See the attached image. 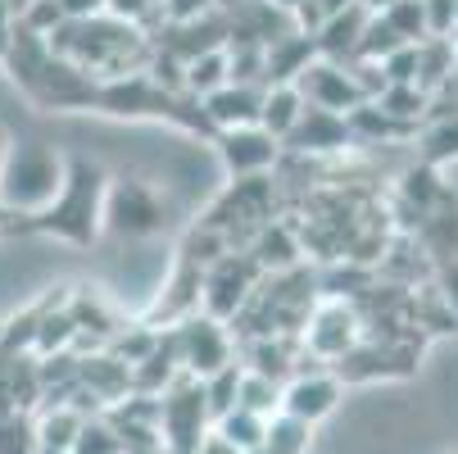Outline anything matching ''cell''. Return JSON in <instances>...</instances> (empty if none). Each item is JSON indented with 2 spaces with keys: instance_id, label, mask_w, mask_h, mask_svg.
I'll return each mask as SVG.
<instances>
[{
  "instance_id": "cell-1",
  "label": "cell",
  "mask_w": 458,
  "mask_h": 454,
  "mask_svg": "<svg viewBox=\"0 0 458 454\" xmlns=\"http://www.w3.org/2000/svg\"><path fill=\"white\" fill-rule=\"evenodd\" d=\"M105 191H109L105 168L82 159V155H69L59 196L50 201V210H41L32 218V227L69 241V245H91L105 227Z\"/></svg>"
},
{
  "instance_id": "cell-2",
  "label": "cell",
  "mask_w": 458,
  "mask_h": 454,
  "mask_svg": "<svg viewBox=\"0 0 458 454\" xmlns=\"http://www.w3.org/2000/svg\"><path fill=\"white\" fill-rule=\"evenodd\" d=\"M64 168H69V155H59L55 146H46V141H14L10 137L5 164H0V210L37 218L59 196Z\"/></svg>"
},
{
  "instance_id": "cell-3",
  "label": "cell",
  "mask_w": 458,
  "mask_h": 454,
  "mask_svg": "<svg viewBox=\"0 0 458 454\" xmlns=\"http://www.w3.org/2000/svg\"><path fill=\"white\" fill-rule=\"evenodd\" d=\"M164 223V205L159 196L137 182V177H109L105 191V227L109 232H127V236H146Z\"/></svg>"
},
{
  "instance_id": "cell-4",
  "label": "cell",
  "mask_w": 458,
  "mask_h": 454,
  "mask_svg": "<svg viewBox=\"0 0 458 454\" xmlns=\"http://www.w3.org/2000/svg\"><path fill=\"white\" fill-rule=\"evenodd\" d=\"M363 341V318L350 300H322L309 313V328H304V346L313 359H341Z\"/></svg>"
},
{
  "instance_id": "cell-5",
  "label": "cell",
  "mask_w": 458,
  "mask_h": 454,
  "mask_svg": "<svg viewBox=\"0 0 458 454\" xmlns=\"http://www.w3.org/2000/svg\"><path fill=\"white\" fill-rule=\"evenodd\" d=\"M177 364L186 368V377H195V381H205V377H214V373H223L227 364H232V341H227V332H223V322H214V318H186L182 328H177Z\"/></svg>"
},
{
  "instance_id": "cell-6",
  "label": "cell",
  "mask_w": 458,
  "mask_h": 454,
  "mask_svg": "<svg viewBox=\"0 0 458 454\" xmlns=\"http://www.w3.org/2000/svg\"><path fill=\"white\" fill-rule=\"evenodd\" d=\"M295 91H300L309 105L332 109V114H341V118L354 114L359 105H368L359 78H354L350 69H341V64H332V59H313L309 69L295 78Z\"/></svg>"
},
{
  "instance_id": "cell-7",
  "label": "cell",
  "mask_w": 458,
  "mask_h": 454,
  "mask_svg": "<svg viewBox=\"0 0 458 454\" xmlns=\"http://www.w3.org/2000/svg\"><path fill=\"white\" fill-rule=\"evenodd\" d=\"M218 159L223 168L236 177V182H250V177H264L273 164H277V141L264 133V127H232V133H218Z\"/></svg>"
},
{
  "instance_id": "cell-8",
  "label": "cell",
  "mask_w": 458,
  "mask_h": 454,
  "mask_svg": "<svg viewBox=\"0 0 458 454\" xmlns=\"http://www.w3.org/2000/svg\"><path fill=\"white\" fill-rule=\"evenodd\" d=\"M341 405V381L336 373H295L291 381H282V409L277 414H291L300 423H322Z\"/></svg>"
},
{
  "instance_id": "cell-9",
  "label": "cell",
  "mask_w": 458,
  "mask_h": 454,
  "mask_svg": "<svg viewBox=\"0 0 458 454\" xmlns=\"http://www.w3.org/2000/svg\"><path fill=\"white\" fill-rule=\"evenodd\" d=\"M259 105H264V91H254L250 82H227L214 96H205L200 114L214 133H232V127H254L259 123Z\"/></svg>"
},
{
  "instance_id": "cell-10",
  "label": "cell",
  "mask_w": 458,
  "mask_h": 454,
  "mask_svg": "<svg viewBox=\"0 0 458 454\" xmlns=\"http://www.w3.org/2000/svg\"><path fill=\"white\" fill-rule=\"evenodd\" d=\"M345 141H350V123L332 109H318V105L304 100V114H300V123L291 127V137L282 146H295L304 155H322V150H341Z\"/></svg>"
},
{
  "instance_id": "cell-11",
  "label": "cell",
  "mask_w": 458,
  "mask_h": 454,
  "mask_svg": "<svg viewBox=\"0 0 458 454\" xmlns=\"http://www.w3.org/2000/svg\"><path fill=\"white\" fill-rule=\"evenodd\" d=\"M368 5H345V10H336V14H327V23L313 32V46H318V55L322 59H341V50L345 55H359V41H363V28H368Z\"/></svg>"
},
{
  "instance_id": "cell-12",
  "label": "cell",
  "mask_w": 458,
  "mask_h": 454,
  "mask_svg": "<svg viewBox=\"0 0 458 454\" xmlns=\"http://www.w3.org/2000/svg\"><path fill=\"white\" fill-rule=\"evenodd\" d=\"M304 114V96L291 87V82H277V87H264V105H259V127L282 146L291 137V127L300 123Z\"/></svg>"
},
{
  "instance_id": "cell-13",
  "label": "cell",
  "mask_w": 458,
  "mask_h": 454,
  "mask_svg": "<svg viewBox=\"0 0 458 454\" xmlns=\"http://www.w3.org/2000/svg\"><path fill=\"white\" fill-rule=\"evenodd\" d=\"M227 82H232V59H227V46L205 50V55H191V59L182 64V87H186L195 100L214 96V91H218V87H227Z\"/></svg>"
},
{
  "instance_id": "cell-14",
  "label": "cell",
  "mask_w": 458,
  "mask_h": 454,
  "mask_svg": "<svg viewBox=\"0 0 458 454\" xmlns=\"http://www.w3.org/2000/svg\"><path fill=\"white\" fill-rule=\"evenodd\" d=\"M309 441H313V427L291 418V414H273L264 423V454H309Z\"/></svg>"
},
{
  "instance_id": "cell-15",
  "label": "cell",
  "mask_w": 458,
  "mask_h": 454,
  "mask_svg": "<svg viewBox=\"0 0 458 454\" xmlns=\"http://www.w3.org/2000/svg\"><path fill=\"white\" fill-rule=\"evenodd\" d=\"M264 423H268V418H259V414H250V409H232V414H223V418L214 423V432H218L232 450L254 454L259 445H264Z\"/></svg>"
},
{
  "instance_id": "cell-16",
  "label": "cell",
  "mask_w": 458,
  "mask_h": 454,
  "mask_svg": "<svg viewBox=\"0 0 458 454\" xmlns=\"http://www.w3.org/2000/svg\"><path fill=\"white\" fill-rule=\"evenodd\" d=\"M73 454H123V436L114 423H82Z\"/></svg>"
},
{
  "instance_id": "cell-17",
  "label": "cell",
  "mask_w": 458,
  "mask_h": 454,
  "mask_svg": "<svg viewBox=\"0 0 458 454\" xmlns=\"http://www.w3.org/2000/svg\"><path fill=\"white\" fill-rule=\"evenodd\" d=\"M377 109H386L390 118H400V123H409V118H418L422 114V105H427V96L418 91V87H386L377 100H372Z\"/></svg>"
},
{
  "instance_id": "cell-18",
  "label": "cell",
  "mask_w": 458,
  "mask_h": 454,
  "mask_svg": "<svg viewBox=\"0 0 458 454\" xmlns=\"http://www.w3.org/2000/svg\"><path fill=\"white\" fill-rule=\"evenodd\" d=\"M422 155H427V164L458 159V123H454V118H445L440 127H431L427 141H422Z\"/></svg>"
},
{
  "instance_id": "cell-19",
  "label": "cell",
  "mask_w": 458,
  "mask_h": 454,
  "mask_svg": "<svg viewBox=\"0 0 458 454\" xmlns=\"http://www.w3.org/2000/svg\"><path fill=\"white\" fill-rule=\"evenodd\" d=\"M155 5H159V0H105V14L127 23V28H137V19H146Z\"/></svg>"
},
{
  "instance_id": "cell-20",
  "label": "cell",
  "mask_w": 458,
  "mask_h": 454,
  "mask_svg": "<svg viewBox=\"0 0 458 454\" xmlns=\"http://www.w3.org/2000/svg\"><path fill=\"white\" fill-rule=\"evenodd\" d=\"M64 23H87V19H100L105 14V0H55Z\"/></svg>"
},
{
  "instance_id": "cell-21",
  "label": "cell",
  "mask_w": 458,
  "mask_h": 454,
  "mask_svg": "<svg viewBox=\"0 0 458 454\" xmlns=\"http://www.w3.org/2000/svg\"><path fill=\"white\" fill-rule=\"evenodd\" d=\"M440 300H445L449 318H458V259H449L440 269Z\"/></svg>"
},
{
  "instance_id": "cell-22",
  "label": "cell",
  "mask_w": 458,
  "mask_h": 454,
  "mask_svg": "<svg viewBox=\"0 0 458 454\" xmlns=\"http://www.w3.org/2000/svg\"><path fill=\"white\" fill-rule=\"evenodd\" d=\"M14 10H10V0H0V64H5V55H10V46H14Z\"/></svg>"
},
{
  "instance_id": "cell-23",
  "label": "cell",
  "mask_w": 458,
  "mask_h": 454,
  "mask_svg": "<svg viewBox=\"0 0 458 454\" xmlns=\"http://www.w3.org/2000/svg\"><path fill=\"white\" fill-rule=\"evenodd\" d=\"M195 454H241V450H232V445H227V441L218 436V432H209V436H205L200 445H195Z\"/></svg>"
},
{
  "instance_id": "cell-24",
  "label": "cell",
  "mask_w": 458,
  "mask_h": 454,
  "mask_svg": "<svg viewBox=\"0 0 458 454\" xmlns=\"http://www.w3.org/2000/svg\"><path fill=\"white\" fill-rule=\"evenodd\" d=\"M5 150H10V133L0 127V164H5Z\"/></svg>"
},
{
  "instance_id": "cell-25",
  "label": "cell",
  "mask_w": 458,
  "mask_h": 454,
  "mask_svg": "<svg viewBox=\"0 0 458 454\" xmlns=\"http://www.w3.org/2000/svg\"><path fill=\"white\" fill-rule=\"evenodd\" d=\"M268 5H277V10H295V5H304V0H268Z\"/></svg>"
},
{
  "instance_id": "cell-26",
  "label": "cell",
  "mask_w": 458,
  "mask_h": 454,
  "mask_svg": "<svg viewBox=\"0 0 458 454\" xmlns=\"http://www.w3.org/2000/svg\"><path fill=\"white\" fill-rule=\"evenodd\" d=\"M454 28H458V0H454Z\"/></svg>"
},
{
  "instance_id": "cell-27",
  "label": "cell",
  "mask_w": 458,
  "mask_h": 454,
  "mask_svg": "<svg viewBox=\"0 0 458 454\" xmlns=\"http://www.w3.org/2000/svg\"><path fill=\"white\" fill-rule=\"evenodd\" d=\"M254 454H264V450H254Z\"/></svg>"
}]
</instances>
